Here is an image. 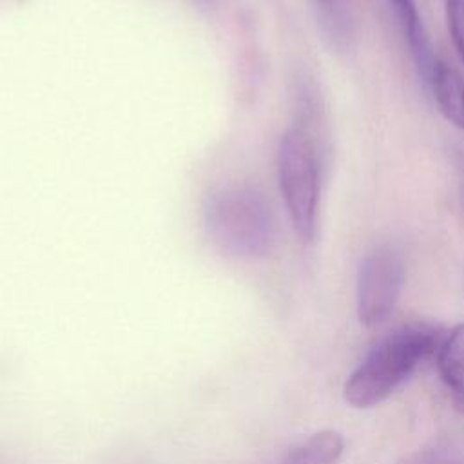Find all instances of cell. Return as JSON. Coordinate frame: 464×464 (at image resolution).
<instances>
[{
	"instance_id": "7a4b0ae2",
	"label": "cell",
	"mask_w": 464,
	"mask_h": 464,
	"mask_svg": "<svg viewBox=\"0 0 464 464\" xmlns=\"http://www.w3.org/2000/svg\"><path fill=\"white\" fill-rule=\"evenodd\" d=\"M203 225L214 246L237 259H257L272 250L276 221L256 187L227 185L214 190L203 207Z\"/></svg>"
},
{
	"instance_id": "8992f818",
	"label": "cell",
	"mask_w": 464,
	"mask_h": 464,
	"mask_svg": "<svg viewBox=\"0 0 464 464\" xmlns=\"http://www.w3.org/2000/svg\"><path fill=\"white\" fill-rule=\"evenodd\" d=\"M426 83L440 114L453 127L464 130V80L459 71L437 58Z\"/></svg>"
},
{
	"instance_id": "ba28073f",
	"label": "cell",
	"mask_w": 464,
	"mask_h": 464,
	"mask_svg": "<svg viewBox=\"0 0 464 464\" xmlns=\"http://www.w3.org/2000/svg\"><path fill=\"white\" fill-rule=\"evenodd\" d=\"M343 451V435L335 430H321L288 450L279 464H337Z\"/></svg>"
},
{
	"instance_id": "8fae6325",
	"label": "cell",
	"mask_w": 464,
	"mask_h": 464,
	"mask_svg": "<svg viewBox=\"0 0 464 464\" xmlns=\"http://www.w3.org/2000/svg\"><path fill=\"white\" fill-rule=\"evenodd\" d=\"M194 2L199 4V5H203V7H210V5L216 4V0H194Z\"/></svg>"
},
{
	"instance_id": "277c9868",
	"label": "cell",
	"mask_w": 464,
	"mask_h": 464,
	"mask_svg": "<svg viewBox=\"0 0 464 464\" xmlns=\"http://www.w3.org/2000/svg\"><path fill=\"white\" fill-rule=\"evenodd\" d=\"M404 259L397 248L381 245L364 256L355 286V310L361 324L377 326L392 315L404 286Z\"/></svg>"
},
{
	"instance_id": "52a82bcc",
	"label": "cell",
	"mask_w": 464,
	"mask_h": 464,
	"mask_svg": "<svg viewBox=\"0 0 464 464\" xmlns=\"http://www.w3.org/2000/svg\"><path fill=\"white\" fill-rule=\"evenodd\" d=\"M388 2H390L392 9L395 11V16L402 27V33L408 40V45L411 49V56L417 63V69L426 82L431 67L437 62V56L433 53V47L430 44L424 25H422L417 4H415V0H388Z\"/></svg>"
},
{
	"instance_id": "30bf717a",
	"label": "cell",
	"mask_w": 464,
	"mask_h": 464,
	"mask_svg": "<svg viewBox=\"0 0 464 464\" xmlns=\"http://www.w3.org/2000/svg\"><path fill=\"white\" fill-rule=\"evenodd\" d=\"M395 464H464V460H460L459 457H455L446 450L422 448L404 455Z\"/></svg>"
},
{
	"instance_id": "3957f363",
	"label": "cell",
	"mask_w": 464,
	"mask_h": 464,
	"mask_svg": "<svg viewBox=\"0 0 464 464\" xmlns=\"http://www.w3.org/2000/svg\"><path fill=\"white\" fill-rule=\"evenodd\" d=\"M277 178L290 223L299 239L310 243L317 230L321 174L315 138L303 121H295L281 136Z\"/></svg>"
},
{
	"instance_id": "9c48e42d",
	"label": "cell",
	"mask_w": 464,
	"mask_h": 464,
	"mask_svg": "<svg viewBox=\"0 0 464 464\" xmlns=\"http://www.w3.org/2000/svg\"><path fill=\"white\" fill-rule=\"evenodd\" d=\"M446 22L453 47L464 63V0H444Z\"/></svg>"
},
{
	"instance_id": "5b68a950",
	"label": "cell",
	"mask_w": 464,
	"mask_h": 464,
	"mask_svg": "<svg viewBox=\"0 0 464 464\" xmlns=\"http://www.w3.org/2000/svg\"><path fill=\"white\" fill-rule=\"evenodd\" d=\"M435 355L439 375L455 408L464 413V323L444 332Z\"/></svg>"
},
{
	"instance_id": "6da1fadb",
	"label": "cell",
	"mask_w": 464,
	"mask_h": 464,
	"mask_svg": "<svg viewBox=\"0 0 464 464\" xmlns=\"http://www.w3.org/2000/svg\"><path fill=\"white\" fill-rule=\"evenodd\" d=\"M444 332L431 324L411 323L386 334L348 375L343 393L359 410L386 401L415 370L437 352Z\"/></svg>"
}]
</instances>
